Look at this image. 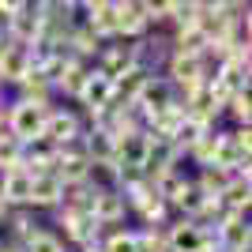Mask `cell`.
I'll use <instances>...</instances> for the list:
<instances>
[{
  "instance_id": "obj_1",
  "label": "cell",
  "mask_w": 252,
  "mask_h": 252,
  "mask_svg": "<svg viewBox=\"0 0 252 252\" xmlns=\"http://www.w3.org/2000/svg\"><path fill=\"white\" fill-rule=\"evenodd\" d=\"M57 237L64 241V249L68 245H75V249H87V245L102 241V226H98L94 219H91V211H68V207H57Z\"/></svg>"
},
{
  "instance_id": "obj_2",
  "label": "cell",
  "mask_w": 252,
  "mask_h": 252,
  "mask_svg": "<svg viewBox=\"0 0 252 252\" xmlns=\"http://www.w3.org/2000/svg\"><path fill=\"white\" fill-rule=\"evenodd\" d=\"M49 109H45V105H34V102H19V98L8 102V109H4V128H8V136L19 139V143L38 139L42 128H45V113H49Z\"/></svg>"
},
{
  "instance_id": "obj_3",
  "label": "cell",
  "mask_w": 252,
  "mask_h": 252,
  "mask_svg": "<svg viewBox=\"0 0 252 252\" xmlns=\"http://www.w3.org/2000/svg\"><path fill=\"white\" fill-rule=\"evenodd\" d=\"M207 79H211V61L207 57H200V61H192V57H169L166 61V83L177 91V98L207 87Z\"/></svg>"
},
{
  "instance_id": "obj_4",
  "label": "cell",
  "mask_w": 252,
  "mask_h": 252,
  "mask_svg": "<svg viewBox=\"0 0 252 252\" xmlns=\"http://www.w3.org/2000/svg\"><path fill=\"white\" fill-rule=\"evenodd\" d=\"M166 249L169 252H219L215 249V233L200 222H189V219H177V222H166Z\"/></svg>"
},
{
  "instance_id": "obj_5",
  "label": "cell",
  "mask_w": 252,
  "mask_h": 252,
  "mask_svg": "<svg viewBox=\"0 0 252 252\" xmlns=\"http://www.w3.org/2000/svg\"><path fill=\"white\" fill-rule=\"evenodd\" d=\"M181 98H177V91L166 83V75H151L147 83H143V91L136 94V102H132V109H136L139 117H143V125H147L151 117H158V113H166V109H173Z\"/></svg>"
},
{
  "instance_id": "obj_6",
  "label": "cell",
  "mask_w": 252,
  "mask_h": 252,
  "mask_svg": "<svg viewBox=\"0 0 252 252\" xmlns=\"http://www.w3.org/2000/svg\"><path fill=\"white\" fill-rule=\"evenodd\" d=\"M94 61H98L94 72H102L105 79L113 83V79H121L125 72H132L139 64V53H136V42H105Z\"/></svg>"
},
{
  "instance_id": "obj_7",
  "label": "cell",
  "mask_w": 252,
  "mask_h": 252,
  "mask_svg": "<svg viewBox=\"0 0 252 252\" xmlns=\"http://www.w3.org/2000/svg\"><path fill=\"white\" fill-rule=\"evenodd\" d=\"M83 136V117L75 109H49L45 113V128H42V139H49L53 147H68L75 139Z\"/></svg>"
},
{
  "instance_id": "obj_8",
  "label": "cell",
  "mask_w": 252,
  "mask_h": 252,
  "mask_svg": "<svg viewBox=\"0 0 252 252\" xmlns=\"http://www.w3.org/2000/svg\"><path fill=\"white\" fill-rule=\"evenodd\" d=\"M91 219H94L102 230H117V226L128 219L125 196H121L113 185H102V189H98V196H94V203H91Z\"/></svg>"
},
{
  "instance_id": "obj_9",
  "label": "cell",
  "mask_w": 252,
  "mask_h": 252,
  "mask_svg": "<svg viewBox=\"0 0 252 252\" xmlns=\"http://www.w3.org/2000/svg\"><path fill=\"white\" fill-rule=\"evenodd\" d=\"M151 23L143 15V0H117V42H143Z\"/></svg>"
},
{
  "instance_id": "obj_10",
  "label": "cell",
  "mask_w": 252,
  "mask_h": 252,
  "mask_svg": "<svg viewBox=\"0 0 252 252\" xmlns=\"http://www.w3.org/2000/svg\"><path fill=\"white\" fill-rule=\"evenodd\" d=\"M38 34H42V19H38V11H34L31 0H23V8L4 23V38L11 45H23V49H31L38 42Z\"/></svg>"
},
{
  "instance_id": "obj_11",
  "label": "cell",
  "mask_w": 252,
  "mask_h": 252,
  "mask_svg": "<svg viewBox=\"0 0 252 252\" xmlns=\"http://www.w3.org/2000/svg\"><path fill=\"white\" fill-rule=\"evenodd\" d=\"M83 23L102 38V42H117V0H87L79 4Z\"/></svg>"
},
{
  "instance_id": "obj_12",
  "label": "cell",
  "mask_w": 252,
  "mask_h": 252,
  "mask_svg": "<svg viewBox=\"0 0 252 252\" xmlns=\"http://www.w3.org/2000/svg\"><path fill=\"white\" fill-rule=\"evenodd\" d=\"M109 98H113V83H109L102 72H94V64H91V72H87V79H83V91H79V98H75V102L83 105L87 117H91V113L109 109Z\"/></svg>"
},
{
  "instance_id": "obj_13",
  "label": "cell",
  "mask_w": 252,
  "mask_h": 252,
  "mask_svg": "<svg viewBox=\"0 0 252 252\" xmlns=\"http://www.w3.org/2000/svg\"><path fill=\"white\" fill-rule=\"evenodd\" d=\"M0 200H4L8 211L27 207V200H31V173H27V169H8V173H0Z\"/></svg>"
},
{
  "instance_id": "obj_14",
  "label": "cell",
  "mask_w": 252,
  "mask_h": 252,
  "mask_svg": "<svg viewBox=\"0 0 252 252\" xmlns=\"http://www.w3.org/2000/svg\"><path fill=\"white\" fill-rule=\"evenodd\" d=\"M61 192H64V185L53 173H38V177H31V200H27V207L31 211H57L61 207Z\"/></svg>"
},
{
  "instance_id": "obj_15",
  "label": "cell",
  "mask_w": 252,
  "mask_h": 252,
  "mask_svg": "<svg viewBox=\"0 0 252 252\" xmlns=\"http://www.w3.org/2000/svg\"><path fill=\"white\" fill-rule=\"evenodd\" d=\"M83 155L91 158V166H109L117 158V139L105 128H83Z\"/></svg>"
},
{
  "instance_id": "obj_16",
  "label": "cell",
  "mask_w": 252,
  "mask_h": 252,
  "mask_svg": "<svg viewBox=\"0 0 252 252\" xmlns=\"http://www.w3.org/2000/svg\"><path fill=\"white\" fill-rule=\"evenodd\" d=\"M173 169H181V155L169 147V143L151 139V151H147V158H143V177L158 181V177H166V173H173Z\"/></svg>"
},
{
  "instance_id": "obj_17",
  "label": "cell",
  "mask_w": 252,
  "mask_h": 252,
  "mask_svg": "<svg viewBox=\"0 0 252 252\" xmlns=\"http://www.w3.org/2000/svg\"><path fill=\"white\" fill-rule=\"evenodd\" d=\"M34 64H31V53L23 49V45H11L4 49V57H0V87H19L23 83V75L31 72Z\"/></svg>"
},
{
  "instance_id": "obj_18",
  "label": "cell",
  "mask_w": 252,
  "mask_h": 252,
  "mask_svg": "<svg viewBox=\"0 0 252 252\" xmlns=\"http://www.w3.org/2000/svg\"><path fill=\"white\" fill-rule=\"evenodd\" d=\"M151 151V136L147 132H132V136L125 139H117V166H125V169H139L143 173V158H147Z\"/></svg>"
},
{
  "instance_id": "obj_19",
  "label": "cell",
  "mask_w": 252,
  "mask_h": 252,
  "mask_svg": "<svg viewBox=\"0 0 252 252\" xmlns=\"http://www.w3.org/2000/svg\"><path fill=\"white\" fill-rule=\"evenodd\" d=\"M102 45H105V42L98 38L94 31H91V27H87L83 19H79L72 31H68V42H64V49L72 53L75 61H83V64H87L91 57H98V53H102Z\"/></svg>"
},
{
  "instance_id": "obj_20",
  "label": "cell",
  "mask_w": 252,
  "mask_h": 252,
  "mask_svg": "<svg viewBox=\"0 0 252 252\" xmlns=\"http://www.w3.org/2000/svg\"><path fill=\"white\" fill-rule=\"evenodd\" d=\"M166 42H169V57H192V61L207 57V38L196 27H181V31L166 34Z\"/></svg>"
},
{
  "instance_id": "obj_21",
  "label": "cell",
  "mask_w": 252,
  "mask_h": 252,
  "mask_svg": "<svg viewBox=\"0 0 252 252\" xmlns=\"http://www.w3.org/2000/svg\"><path fill=\"white\" fill-rule=\"evenodd\" d=\"M53 162H57V147H53L49 139H31V143H23V169L38 177V173H49Z\"/></svg>"
},
{
  "instance_id": "obj_22",
  "label": "cell",
  "mask_w": 252,
  "mask_h": 252,
  "mask_svg": "<svg viewBox=\"0 0 252 252\" xmlns=\"http://www.w3.org/2000/svg\"><path fill=\"white\" fill-rule=\"evenodd\" d=\"M151 75H155V72H147V68H139V64H136L132 72H125L121 79H113V98H109V105H117V109H121V105H132Z\"/></svg>"
},
{
  "instance_id": "obj_23",
  "label": "cell",
  "mask_w": 252,
  "mask_h": 252,
  "mask_svg": "<svg viewBox=\"0 0 252 252\" xmlns=\"http://www.w3.org/2000/svg\"><path fill=\"white\" fill-rule=\"evenodd\" d=\"M4 222H8V230H11V237H8V241H11V245H19V249H23L27 241H31V237H38V233L45 230L42 222L34 219V211H31V207L8 211V219H4Z\"/></svg>"
},
{
  "instance_id": "obj_24",
  "label": "cell",
  "mask_w": 252,
  "mask_h": 252,
  "mask_svg": "<svg viewBox=\"0 0 252 252\" xmlns=\"http://www.w3.org/2000/svg\"><path fill=\"white\" fill-rule=\"evenodd\" d=\"M169 211H181V219H189V222H200L203 219V211H207V196H203L200 189H196V181H185V189L177 192V200L169 203Z\"/></svg>"
},
{
  "instance_id": "obj_25",
  "label": "cell",
  "mask_w": 252,
  "mask_h": 252,
  "mask_svg": "<svg viewBox=\"0 0 252 252\" xmlns=\"http://www.w3.org/2000/svg\"><path fill=\"white\" fill-rule=\"evenodd\" d=\"M222 211H233V215H249V203H252V177H233L219 196Z\"/></svg>"
},
{
  "instance_id": "obj_26",
  "label": "cell",
  "mask_w": 252,
  "mask_h": 252,
  "mask_svg": "<svg viewBox=\"0 0 252 252\" xmlns=\"http://www.w3.org/2000/svg\"><path fill=\"white\" fill-rule=\"evenodd\" d=\"M15 91H19V102H34V105H45V109H49V102H53V87L45 83V75L38 72V68H31V72L23 75V83L15 87Z\"/></svg>"
},
{
  "instance_id": "obj_27",
  "label": "cell",
  "mask_w": 252,
  "mask_h": 252,
  "mask_svg": "<svg viewBox=\"0 0 252 252\" xmlns=\"http://www.w3.org/2000/svg\"><path fill=\"white\" fill-rule=\"evenodd\" d=\"M87 72H91V64H83V61H68V64H64V72H61V79L53 83V94L79 98V91H83V79H87Z\"/></svg>"
},
{
  "instance_id": "obj_28",
  "label": "cell",
  "mask_w": 252,
  "mask_h": 252,
  "mask_svg": "<svg viewBox=\"0 0 252 252\" xmlns=\"http://www.w3.org/2000/svg\"><path fill=\"white\" fill-rule=\"evenodd\" d=\"M192 181H196V189H200L207 200H219L222 189L233 181V173H226V169H219V166H203V169H200V177H192Z\"/></svg>"
},
{
  "instance_id": "obj_29",
  "label": "cell",
  "mask_w": 252,
  "mask_h": 252,
  "mask_svg": "<svg viewBox=\"0 0 252 252\" xmlns=\"http://www.w3.org/2000/svg\"><path fill=\"white\" fill-rule=\"evenodd\" d=\"M8 169H23V143L11 139L8 132H0V173Z\"/></svg>"
},
{
  "instance_id": "obj_30",
  "label": "cell",
  "mask_w": 252,
  "mask_h": 252,
  "mask_svg": "<svg viewBox=\"0 0 252 252\" xmlns=\"http://www.w3.org/2000/svg\"><path fill=\"white\" fill-rule=\"evenodd\" d=\"M249 102H252L249 87H245V91H237V94L226 102V109H222V113H230V117H233V128H249V113H252Z\"/></svg>"
},
{
  "instance_id": "obj_31",
  "label": "cell",
  "mask_w": 252,
  "mask_h": 252,
  "mask_svg": "<svg viewBox=\"0 0 252 252\" xmlns=\"http://www.w3.org/2000/svg\"><path fill=\"white\" fill-rule=\"evenodd\" d=\"M102 249L105 252H136V230H125V226H117L102 237Z\"/></svg>"
},
{
  "instance_id": "obj_32",
  "label": "cell",
  "mask_w": 252,
  "mask_h": 252,
  "mask_svg": "<svg viewBox=\"0 0 252 252\" xmlns=\"http://www.w3.org/2000/svg\"><path fill=\"white\" fill-rule=\"evenodd\" d=\"M23 252H68V249H64V241L53 230H42L38 237H31V241L23 245Z\"/></svg>"
},
{
  "instance_id": "obj_33",
  "label": "cell",
  "mask_w": 252,
  "mask_h": 252,
  "mask_svg": "<svg viewBox=\"0 0 252 252\" xmlns=\"http://www.w3.org/2000/svg\"><path fill=\"white\" fill-rule=\"evenodd\" d=\"M215 143H219V136H215V132H207V136L200 139V143H196V147L189 151V155L185 158H192V162H196V166H211V162H215Z\"/></svg>"
},
{
  "instance_id": "obj_34",
  "label": "cell",
  "mask_w": 252,
  "mask_h": 252,
  "mask_svg": "<svg viewBox=\"0 0 252 252\" xmlns=\"http://www.w3.org/2000/svg\"><path fill=\"white\" fill-rule=\"evenodd\" d=\"M136 252H169L162 230H136Z\"/></svg>"
},
{
  "instance_id": "obj_35",
  "label": "cell",
  "mask_w": 252,
  "mask_h": 252,
  "mask_svg": "<svg viewBox=\"0 0 252 252\" xmlns=\"http://www.w3.org/2000/svg\"><path fill=\"white\" fill-rule=\"evenodd\" d=\"M79 252H105V249H102V241H94V245H87V249H79Z\"/></svg>"
},
{
  "instance_id": "obj_36",
  "label": "cell",
  "mask_w": 252,
  "mask_h": 252,
  "mask_svg": "<svg viewBox=\"0 0 252 252\" xmlns=\"http://www.w3.org/2000/svg\"><path fill=\"white\" fill-rule=\"evenodd\" d=\"M4 219H8V207H4V200H0V222H4Z\"/></svg>"
},
{
  "instance_id": "obj_37",
  "label": "cell",
  "mask_w": 252,
  "mask_h": 252,
  "mask_svg": "<svg viewBox=\"0 0 252 252\" xmlns=\"http://www.w3.org/2000/svg\"><path fill=\"white\" fill-rule=\"evenodd\" d=\"M0 42H4V23H0Z\"/></svg>"
},
{
  "instance_id": "obj_38",
  "label": "cell",
  "mask_w": 252,
  "mask_h": 252,
  "mask_svg": "<svg viewBox=\"0 0 252 252\" xmlns=\"http://www.w3.org/2000/svg\"><path fill=\"white\" fill-rule=\"evenodd\" d=\"M241 252H252V249H241Z\"/></svg>"
},
{
  "instance_id": "obj_39",
  "label": "cell",
  "mask_w": 252,
  "mask_h": 252,
  "mask_svg": "<svg viewBox=\"0 0 252 252\" xmlns=\"http://www.w3.org/2000/svg\"><path fill=\"white\" fill-rule=\"evenodd\" d=\"M0 91H4V87H0Z\"/></svg>"
}]
</instances>
